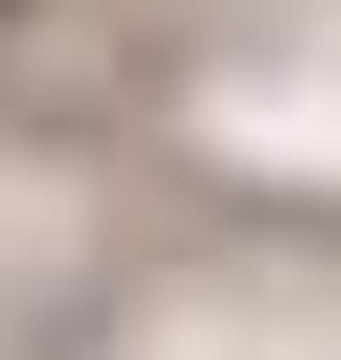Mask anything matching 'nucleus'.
<instances>
[{"label": "nucleus", "instance_id": "nucleus-1", "mask_svg": "<svg viewBox=\"0 0 341 360\" xmlns=\"http://www.w3.org/2000/svg\"><path fill=\"white\" fill-rule=\"evenodd\" d=\"M0 19H19V0H0Z\"/></svg>", "mask_w": 341, "mask_h": 360}]
</instances>
